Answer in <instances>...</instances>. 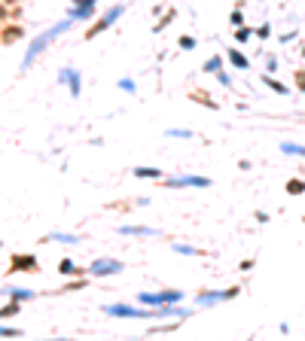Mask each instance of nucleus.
Listing matches in <instances>:
<instances>
[{
  "label": "nucleus",
  "instance_id": "f257e3e1",
  "mask_svg": "<svg viewBox=\"0 0 305 341\" xmlns=\"http://www.w3.org/2000/svg\"><path fill=\"white\" fill-rule=\"evenodd\" d=\"M67 28H70V22H58L55 28H49L46 34H40V37H37V40H34V46L28 49V55H25V67H28V64H31L34 58H37V55H40V52H43V49H46V43H52V40H55V37H58V34H61V31H67Z\"/></svg>",
  "mask_w": 305,
  "mask_h": 341
},
{
  "label": "nucleus",
  "instance_id": "f03ea898",
  "mask_svg": "<svg viewBox=\"0 0 305 341\" xmlns=\"http://www.w3.org/2000/svg\"><path fill=\"white\" fill-rule=\"evenodd\" d=\"M122 12H125V6H122V3H116L113 9H107V12L101 15V22H95L92 28H88V31H86V37H88V40H95V37H98V34H101V31H107V28H110V25H113V22L119 19V15H122Z\"/></svg>",
  "mask_w": 305,
  "mask_h": 341
},
{
  "label": "nucleus",
  "instance_id": "7ed1b4c3",
  "mask_svg": "<svg viewBox=\"0 0 305 341\" xmlns=\"http://www.w3.org/2000/svg\"><path fill=\"white\" fill-rule=\"evenodd\" d=\"M180 299H183L180 290H168V293H140V296H137V302H143V304H174V302H180Z\"/></svg>",
  "mask_w": 305,
  "mask_h": 341
},
{
  "label": "nucleus",
  "instance_id": "20e7f679",
  "mask_svg": "<svg viewBox=\"0 0 305 341\" xmlns=\"http://www.w3.org/2000/svg\"><path fill=\"white\" fill-rule=\"evenodd\" d=\"M168 186H174V189H180V186H195V189H205V186H211V180H208V177H189V174H183V177H171V180H168Z\"/></svg>",
  "mask_w": 305,
  "mask_h": 341
},
{
  "label": "nucleus",
  "instance_id": "39448f33",
  "mask_svg": "<svg viewBox=\"0 0 305 341\" xmlns=\"http://www.w3.org/2000/svg\"><path fill=\"white\" fill-rule=\"evenodd\" d=\"M116 271H122V262H116V259H98L95 265H88V274H116Z\"/></svg>",
  "mask_w": 305,
  "mask_h": 341
},
{
  "label": "nucleus",
  "instance_id": "423d86ee",
  "mask_svg": "<svg viewBox=\"0 0 305 341\" xmlns=\"http://www.w3.org/2000/svg\"><path fill=\"white\" fill-rule=\"evenodd\" d=\"M95 3L98 0H74V9H70V19H92V12H95Z\"/></svg>",
  "mask_w": 305,
  "mask_h": 341
},
{
  "label": "nucleus",
  "instance_id": "0eeeda50",
  "mask_svg": "<svg viewBox=\"0 0 305 341\" xmlns=\"http://www.w3.org/2000/svg\"><path fill=\"white\" fill-rule=\"evenodd\" d=\"M12 268H9V271H37V259H34V256H12V262H9Z\"/></svg>",
  "mask_w": 305,
  "mask_h": 341
},
{
  "label": "nucleus",
  "instance_id": "6e6552de",
  "mask_svg": "<svg viewBox=\"0 0 305 341\" xmlns=\"http://www.w3.org/2000/svg\"><path fill=\"white\" fill-rule=\"evenodd\" d=\"M61 82H67V88H70V95H80V74H77V70L74 67H64L61 70Z\"/></svg>",
  "mask_w": 305,
  "mask_h": 341
},
{
  "label": "nucleus",
  "instance_id": "1a4fd4ad",
  "mask_svg": "<svg viewBox=\"0 0 305 341\" xmlns=\"http://www.w3.org/2000/svg\"><path fill=\"white\" fill-rule=\"evenodd\" d=\"M104 314H110V317H140V308H129V304H107Z\"/></svg>",
  "mask_w": 305,
  "mask_h": 341
},
{
  "label": "nucleus",
  "instance_id": "9d476101",
  "mask_svg": "<svg viewBox=\"0 0 305 341\" xmlns=\"http://www.w3.org/2000/svg\"><path fill=\"white\" fill-rule=\"evenodd\" d=\"M119 231L122 235H137V238H156L159 235L156 228H147V226H122Z\"/></svg>",
  "mask_w": 305,
  "mask_h": 341
},
{
  "label": "nucleus",
  "instance_id": "9b49d317",
  "mask_svg": "<svg viewBox=\"0 0 305 341\" xmlns=\"http://www.w3.org/2000/svg\"><path fill=\"white\" fill-rule=\"evenodd\" d=\"M229 61H232V64H235L238 70H247V67H250V61H247V58L241 55V52H238V49H229Z\"/></svg>",
  "mask_w": 305,
  "mask_h": 341
},
{
  "label": "nucleus",
  "instance_id": "f8f14e48",
  "mask_svg": "<svg viewBox=\"0 0 305 341\" xmlns=\"http://www.w3.org/2000/svg\"><path fill=\"white\" fill-rule=\"evenodd\" d=\"M262 82H265V85H268V88H272V92H278V95H287V92H290V88H287V85H284V82H278V79H275V76H265V79H262Z\"/></svg>",
  "mask_w": 305,
  "mask_h": 341
},
{
  "label": "nucleus",
  "instance_id": "ddd939ff",
  "mask_svg": "<svg viewBox=\"0 0 305 341\" xmlns=\"http://www.w3.org/2000/svg\"><path fill=\"white\" fill-rule=\"evenodd\" d=\"M226 296L223 293H202L199 296V304H217V302H223Z\"/></svg>",
  "mask_w": 305,
  "mask_h": 341
},
{
  "label": "nucleus",
  "instance_id": "4468645a",
  "mask_svg": "<svg viewBox=\"0 0 305 341\" xmlns=\"http://www.w3.org/2000/svg\"><path fill=\"white\" fill-rule=\"evenodd\" d=\"M134 177H147V180H159V168H134Z\"/></svg>",
  "mask_w": 305,
  "mask_h": 341
},
{
  "label": "nucleus",
  "instance_id": "2eb2a0df",
  "mask_svg": "<svg viewBox=\"0 0 305 341\" xmlns=\"http://www.w3.org/2000/svg\"><path fill=\"white\" fill-rule=\"evenodd\" d=\"M22 37V28L19 25H9L6 31H3V43H12V40H19Z\"/></svg>",
  "mask_w": 305,
  "mask_h": 341
},
{
  "label": "nucleus",
  "instance_id": "dca6fc26",
  "mask_svg": "<svg viewBox=\"0 0 305 341\" xmlns=\"http://www.w3.org/2000/svg\"><path fill=\"white\" fill-rule=\"evenodd\" d=\"M287 192H290V195H302L305 192V180H287Z\"/></svg>",
  "mask_w": 305,
  "mask_h": 341
},
{
  "label": "nucleus",
  "instance_id": "f3484780",
  "mask_svg": "<svg viewBox=\"0 0 305 341\" xmlns=\"http://www.w3.org/2000/svg\"><path fill=\"white\" fill-rule=\"evenodd\" d=\"M12 314H19V302H12V304H6V308H0V320H9Z\"/></svg>",
  "mask_w": 305,
  "mask_h": 341
},
{
  "label": "nucleus",
  "instance_id": "a211bd4d",
  "mask_svg": "<svg viewBox=\"0 0 305 341\" xmlns=\"http://www.w3.org/2000/svg\"><path fill=\"white\" fill-rule=\"evenodd\" d=\"M220 64H223V58H217V55H214L211 61H205V74H217V70H220Z\"/></svg>",
  "mask_w": 305,
  "mask_h": 341
},
{
  "label": "nucleus",
  "instance_id": "6ab92c4d",
  "mask_svg": "<svg viewBox=\"0 0 305 341\" xmlns=\"http://www.w3.org/2000/svg\"><path fill=\"white\" fill-rule=\"evenodd\" d=\"M281 152H290V155H305V147H293V143H281Z\"/></svg>",
  "mask_w": 305,
  "mask_h": 341
},
{
  "label": "nucleus",
  "instance_id": "aec40b11",
  "mask_svg": "<svg viewBox=\"0 0 305 341\" xmlns=\"http://www.w3.org/2000/svg\"><path fill=\"white\" fill-rule=\"evenodd\" d=\"M58 271H61V274H77V268H74V262H70V259H61Z\"/></svg>",
  "mask_w": 305,
  "mask_h": 341
},
{
  "label": "nucleus",
  "instance_id": "412c9836",
  "mask_svg": "<svg viewBox=\"0 0 305 341\" xmlns=\"http://www.w3.org/2000/svg\"><path fill=\"white\" fill-rule=\"evenodd\" d=\"M250 34H254L250 28H238V34H235V37H238V43H247V40H250Z\"/></svg>",
  "mask_w": 305,
  "mask_h": 341
},
{
  "label": "nucleus",
  "instance_id": "4be33fe9",
  "mask_svg": "<svg viewBox=\"0 0 305 341\" xmlns=\"http://www.w3.org/2000/svg\"><path fill=\"white\" fill-rule=\"evenodd\" d=\"M229 22H232V25H235V28H241V25H244V15H241V12L235 9V12H232V15H229Z\"/></svg>",
  "mask_w": 305,
  "mask_h": 341
},
{
  "label": "nucleus",
  "instance_id": "5701e85b",
  "mask_svg": "<svg viewBox=\"0 0 305 341\" xmlns=\"http://www.w3.org/2000/svg\"><path fill=\"white\" fill-rule=\"evenodd\" d=\"M168 137H192V131H186V128H171Z\"/></svg>",
  "mask_w": 305,
  "mask_h": 341
},
{
  "label": "nucleus",
  "instance_id": "b1692460",
  "mask_svg": "<svg viewBox=\"0 0 305 341\" xmlns=\"http://www.w3.org/2000/svg\"><path fill=\"white\" fill-rule=\"evenodd\" d=\"M119 88H125V92H134V82H131V79H119Z\"/></svg>",
  "mask_w": 305,
  "mask_h": 341
},
{
  "label": "nucleus",
  "instance_id": "393cba45",
  "mask_svg": "<svg viewBox=\"0 0 305 341\" xmlns=\"http://www.w3.org/2000/svg\"><path fill=\"white\" fill-rule=\"evenodd\" d=\"M180 46H183V49H195V40H192V37H180Z\"/></svg>",
  "mask_w": 305,
  "mask_h": 341
},
{
  "label": "nucleus",
  "instance_id": "a878e982",
  "mask_svg": "<svg viewBox=\"0 0 305 341\" xmlns=\"http://www.w3.org/2000/svg\"><path fill=\"white\" fill-rule=\"evenodd\" d=\"M55 241H64V244H77L74 235H55Z\"/></svg>",
  "mask_w": 305,
  "mask_h": 341
},
{
  "label": "nucleus",
  "instance_id": "bb28decb",
  "mask_svg": "<svg viewBox=\"0 0 305 341\" xmlns=\"http://www.w3.org/2000/svg\"><path fill=\"white\" fill-rule=\"evenodd\" d=\"M9 293H12L15 299H31V293H28V290H9Z\"/></svg>",
  "mask_w": 305,
  "mask_h": 341
},
{
  "label": "nucleus",
  "instance_id": "cd10ccee",
  "mask_svg": "<svg viewBox=\"0 0 305 341\" xmlns=\"http://www.w3.org/2000/svg\"><path fill=\"white\" fill-rule=\"evenodd\" d=\"M0 335H12V338H15V335H19V329H9V326H0Z\"/></svg>",
  "mask_w": 305,
  "mask_h": 341
},
{
  "label": "nucleus",
  "instance_id": "c85d7f7f",
  "mask_svg": "<svg viewBox=\"0 0 305 341\" xmlns=\"http://www.w3.org/2000/svg\"><path fill=\"white\" fill-rule=\"evenodd\" d=\"M296 82H299V88H302V92H305V74H302V70H299V74H296Z\"/></svg>",
  "mask_w": 305,
  "mask_h": 341
},
{
  "label": "nucleus",
  "instance_id": "c756f323",
  "mask_svg": "<svg viewBox=\"0 0 305 341\" xmlns=\"http://www.w3.org/2000/svg\"><path fill=\"white\" fill-rule=\"evenodd\" d=\"M3 3H9V6H12V3H19V0H3Z\"/></svg>",
  "mask_w": 305,
  "mask_h": 341
},
{
  "label": "nucleus",
  "instance_id": "7c9ffc66",
  "mask_svg": "<svg viewBox=\"0 0 305 341\" xmlns=\"http://www.w3.org/2000/svg\"><path fill=\"white\" fill-rule=\"evenodd\" d=\"M302 55H305V49H302Z\"/></svg>",
  "mask_w": 305,
  "mask_h": 341
}]
</instances>
